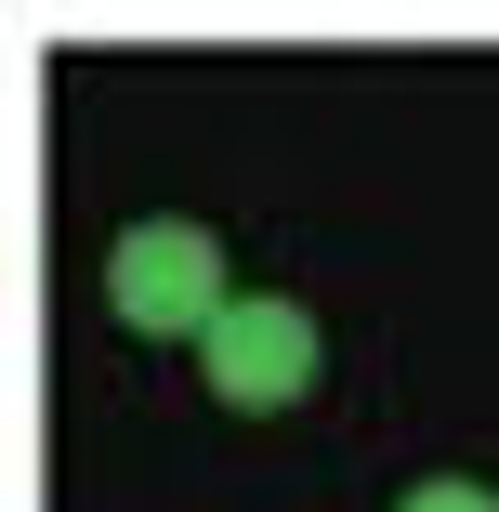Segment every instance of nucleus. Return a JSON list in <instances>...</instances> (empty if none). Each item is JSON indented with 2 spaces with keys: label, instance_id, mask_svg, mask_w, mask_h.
<instances>
[{
  "label": "nucleus",
  "instance_id": "nucleus-1",
  "mask_svg": "<svg viewBox=\"0 0 499 512\" xmlns=\"http://www.w3.org/2000/svg\"><path fill=\"white\" fill-rule=\"evenodd\" d=\"M106 302H119V329L145 342H211L237 316V289H224V237L211 224H132L106 250Z\"/></svg>",
  "mask_w": 499,
  "mask_h": 512
},
{
  "label": "nucleus",
  "instance_id": "nucleus-2",
  "mask_svg": "<svg viewBox=\"0 0 499 512\" xmlns=\"http://www.w3.org/2000/svg\"><path fill=\"white\" fill-rule=\"evenodd\" d=\"M197 355H211V394L263 421V407H303V394H316V355H329V342H316V316H303V302L250 289V302H237V316L197 342Z\"/></svg>",
  "mask_w": 499,
  "mask_h": 512
},
{
  "label": "nucleus",
  "instance_id": "nucleus-3",
  "mask_svg": "<svg viewBox=\"0 0 499 512\" xmlns=\"http://www.w3.org/2000/svg\"><path fill=\"white\" fill-rule=\"evenodd\" d=\"M394 512H499V486H473V473H421Z\"/></svg>",
  "mask_w": 499,
  "mask_h": 512
}]
</instances>
